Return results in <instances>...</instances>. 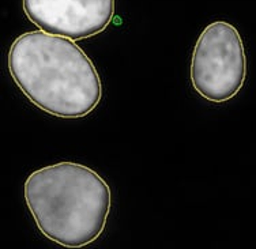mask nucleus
Here are the masks:
<instances>
[{"mask_svg":"<svg viewBox=\"0 0 256 249\" xmlns=\"http://www.w3.org/2000/svg\"><path fill=\"white\" fill-rule=\"evenodd\" d=\"M8 71L30 102L56 118H84L102 98L97 68L84 49L42 30L16 37Z\"/></svg>","mask_w":256,"mask_h":249,"instance_id":"1","label":"nucleus"},{"mask_svg":"<svg viewBox=\"0 0 256 249\" xmlns=\"http://www.w3.org/2000/svg\"><path fill=\"white\" fill-rule=\"evenodd\" d=\"M25 200L42 234L66 248H82L105 229L112 196L108 182L88 166L60 162L33 172Z\"/></svg>","mask_w":256,"mask_h":249,"instance_id":"2","label":"nucleus"},{"mask_svg":"<svg viewBox=\"0 0 256 249\" xmlns=\"http://www.w3.org/2000/svg\"><path fill=\"white\" fill-rule=\"evenodd\" d=\"M22 6L38 29L72 41L104 32L114 15V0H22Z\"/></svg>","mask_w":256,"mask_h":249,"instance_id":"4","label":"nucleus"},{"mask_svg":"<svg viewBox=\"0 0 256 249\" xmlns=\"http://www.w3.org/2000/svg\"><path fill=\"white\" fill-rule=\"evenodd\" d=\"M246 76V49L238 30L224 20L206 26L192 52L194 88L207 101L221 104L237 96Z\"/></svg>","mask_w":256,"mask_h":249,"instance_id":"3","label":"nucleus"}]
</instances>
